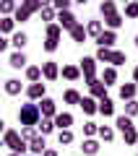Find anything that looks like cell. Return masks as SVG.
<instances>
[{
    "label": "cell",
    "mask_w": 138,
    "mask_h": 156,
    "mask_svg": "<svg viewBox=\"0 0 138 156\" xmlns=\"http://www.w3.org/2000/svg\"><path fill=\"white\" fill-rule=\"evenodd\" d=\"M18 122H21V128H37L39 120H42V115H39V107L34 104V101H26V104L18 107Z\"/></svg>",
    "instance_id": "6da1fadb"
},
{
    "label": "cell",
    "mask_w": 138,
    "mask_h": 156,
    "mask_svg": "<svg viewBox=\"0 0 138 156\" xmlns=\"http://www.w3.org/2000/svg\"><path fill=\"white\" fill-rule=\"evenodd\" d=\"M44 3H47V0H21V3H18V8H16V13H13V21H16V23L29 21L34 13L42 11Z\"/></svg>",
    "instance_id": "7a4b0ae2"
},
{
    "label": "cell",
    "mask_w": 138,
    "mask_h": 156,
    "mask_svg": "<svg viewBox=\"0 0 138 156\" xmlns=\"http://www.w3.org/2000/svg\"><path fill=\"white\" fill-rule=\"evenodd\" d=\"M3 146H5L11 154H18V156H26L29 154V143H26V140H21L18 130H11V128L3 133Z\"/></svg>",
    "instance_id": "3957f363"
},
{
    "label": "cell",
    "mask_w": 138,
    "mask_h": 156,
    "mask_svg": "<svg viewBox=\"0 0 138 156\" xmlns=\"http://www.w3.org/2000/svg\"><path fill=\"white\" fill-rule=\"evenodd\" d=\"M94 60L96 62H110L112 68H117V65H125L128 62V55L122 50H102V47H96Z\"/></svg>",
    "instance_id": "277c9868"
},
{
    "label": "cell",
    "mask_w": 138,
    "mask_h": 156,
    "mask_svg": "<svg viewBox=\"0 0 138 156\" xmlns=\"http://www.w3.org/2000/svg\"><path fill=\"white\" fill-rule=\"evenodd\" d=\"M78 70H81V78L86 81V83L96 81V60H94V57H81Z\"/></svg>",
    "instance_id": "5b68a950"
},
{
    "label": "cell",
    "mask_w": 138,
    "mask_h": 156,
    "mask_svg": "<svg viewBox=\"0 0 138 156\" xmlns=\"http://www.w3.org/2000/svg\"><path fill=\"white\" fill-rule=\"evenodd\" d=\"M44 96H47V83L39 81V83H29V86H26V99H29V101L37 104V101H42Z\"/></svg>",
    "instance_id": "8992f818"
},
{
    "label": "cell",
    "mask_w": 138,
    "mask_h": 156,
    "mask_svg": "<svg viewBox=\"0 0 138 156\" xmlns=\"http://www.w3.org/2000/svg\"><path fill=\"white\" fill-rule=\"evenodd\" d=\"M94 42H96V47H102V50H115V44H117V31L104 29V31L94 39Z\"/></svg>",
    "instance_id": "52a82bcc"
},
{
    "label": "cell",
    "mask_w": 138,
    "mask_h": 156,
    "mask_svg": "<svg viewBox=\"0 0 138 156\" xmlns=\"http://www.w3.org/2000/svg\"><path fill=\"white\" fill-rule=\"evenodd\" d=\"M37 107H39V115H42L44 120H52V117L57 115V104H55V99H50V96H44L42 101H37Z\"/></svg>",
    "instance_id": "ba28073f"
},
{
    "label": "cell",
    "mask_w": 138,
    "mask_h": 156,
    "mask_svg": "<svg viewBox=\"0 0 138 156\" xmlns=\"http://www.w3.org/2000/svg\"><path fill=\"white\" fill-rule=\"evenodd\" d=\"M42 78L44 81H57V78H60V65H57L55 60L42 62Z\"/></svg>",
    "instance_id": "9c48e42d"
},
{
    "label": "cell",
    "mask_w": 138,
    "mask_h": 156,
    "mask_svg": "<svg viewBox=\"0 0 138 156\" xmlns=\"http://www.w3.org/2000/svg\"><path fill=\"white\" fill-rule=\"evenodd\" d=\"M55 23H57V26L63 29V31H71V29H73V26H76V23H78V18L73 16L71 11H63V13H57Z\"/></svg>",
    "instance_id": "30bf717a"
},
{
    "label": "cell",
    "mask_w": 138,
    "mask_h": 156,
    "mask_svg": "<svg viewBox=\"0 0 138 156\" xmlns=\"http://www.w3.org/2000/svg\"><path fill=\"white\" fill-rule=\"evenodd\" d=\"M52 122H55V130H71L73 115H71V112H57V115L52 117Z\"/></svg>",
    "instance_id": "8fae6325"
},
{
    "label": "cell",
    "mask_w": 138,
    "mask_h": 156,
    "mask_svg": "<svg viewBox=\"0 0 138 156\" xmlns=\"http://www.w3.org/2000/svg\"><path fill=\"white\" fill-rule=\"evenodd\" d=\"M44 151H47V140H44V135H37V138L29 140V154H31V156H42Z\"/></svg>",
    "instance_id": "7c38bea8"
},
{
    "label": "cell",
    "mask_w": 138,
    "mask_h": 156,
    "mask_svg": "<svg viewBox=\"0 0 138 156\" xmlns=\"http://www.w3.org/2000/svg\"><path fill=\"white\" fill-rule=\"evenodd\" d=\"M122 23H125V18H122V13H110V16H104V29H110V31H117V29H122Z\"/></svg>",
    "instance_id": "4fadbf2b"
},
{
    "label": "cell",
    "mask_w": 138,
    "mask_h": 156,
    "mask_svg": "<svg viewBox=\"0 0 138 156\" xmlns=\"http://www.w3.org/2000/svg\"><path fill=\"white\" fill-rule=\"evenodd\" d=\"M86 86H89V91H91V94H89L91 99L99 101V99H104V96H107V86L102 83L99 78H96V81H91V83H86Z\"/></svg>",
    "instance_id": "5bb4252c"
},
{
    "label": "cell",
    "mask_w": 138,
    "mask_h": 156,
    "mask_svg": "<svg viewBox=\"0 0 138 156\" xmlns=\"http://www.w3.org/2000/svg\"><path fill=\"white\" fill-rule=\"evenodd\" d=\"M8 65L13 68V70H26L29 68V60H26V55H24V52H11V57H8Z\"/></svg>",
    "instance_id": "9a60e30c"
},
{
    "label": "cell",
    "mask_w": 138,
    "mask_h": 156,
    "mask_svg": "<svg viewBox=\"0 0 138 156\" xmlns=\"http://www.w3.org/2000/svg\"><path fill=\"white\" fill-rule=\"evenodd\" d=\"M96 109H99V115H104V117H115V101H112L110 96H104V99L96 101Z\"/></svg>",
    "instance_id": "2e32d148"
},
{
    "label": "cell",
    "mask_w": 138,
    "mask_h": 156,
    "mask_svg": "<svg viewBox=\"0 0 138 156\" xmlns=\"http://www.w3.org/2000/svg\"><path fill=\"white\" fill-rule=\"evenodd\" d=\"M99 81L107 86V89H110V86H115V83H117V68L107 65L104 70H102V78H99Z\"/></svg>",
    "instance_id": "e0dca14e"
},
{
    "label": "cell",
    "mask_w": 138,
    "mask_h": 156,
    "mask_svg": "<svg viewBox=\"0 0 138 156\" xmlns=\"http://www.w3.org/2000/svg\"><path fill=\"white\" fill-rule=\"evenodd\" d=\"M68 34H71V39L76 42V44H83V42L89 39V37H86V26H83L81 21H78V23H76V26H73V29H71Z\"/></svg>",
    "instance_id": "ac0fdd59"
},
{
    "label": "cell",
    "mask_w": 138,
    "mask_h": 156,
    "mask_svg": "<svg viewBox=\"0 0 138 156\" xmlns=\"http://www.w3.org/2000/svg\"><path fill=\"white\" fill-rule=\"evenodd\" d=\"M8 42H11V44L16 47V52H24V47L29 44V37H26V34H24V31H13Z\"/></svg>",
    "instance_id": "d6986e66"
},
{
    "label": "cell",
    "mask_w": 138,
    "mask_h": 156,
    "mask_svg": "<svg viewBox=\"0 0 138 156\" xmlns=\"http://www.w3.org/2000/svg\"><path fill=\"white\" fill-rule=\"evenodd\" d=\"M78 107H81V109H83V115H89V117L99 112V109H96V99H91V96H81Z\"/></svg>",
    "instance_id": "ffe728a7"
},
{
    "label": "cell",
    "mask_w": 138,
    "mask_h": 156,
    "mask_svg": "<svg viewBox=\"0 0 138 156\" xmlns=\"http://www.w3.org/2000/svg\"><path fill=\"white\" fill-rule=\"evenodd\" d=\"M81 151H83L86 156H96V154H99V140L83 138V140H81Z\"/></svg>",
    "instance_id": "44dd1931"
},
{
    "label": "cell",
    "mask_w": 138,
    "mask_h": 156,
    "mask_svg": "<svg viewBox=\"0 0 138 156\" xmlns=\"http://www.w3.org/2000/svg\"><path fill=\"white\" fill-rule=\"evenodd\" d=\"M102 31H104V23H102V21H96V18H91V21H86V37L96 39V37H99Z\"/></svg>",
    "instance_id": "7402d4cb"
},
{
    "label": "cell",
    "mask_w": 138,
    "mask_h": 156,
    "mask_svg": "<svg viewBox=\"0 0 138 156\" xmlns=\"http://www.w3.org/2000/svg\"><path fill=\"white\" fill-rule=\"evenodd\" d=\"M3 89H5V94H8V96H18V94L24 91V83L18 81V78H8Z\"/></svg>",
    "instance_id": "603a6c76"
},
{
    "label": "cell",
    "mask_w": 138,
    "mask_h": 156,
    "mask_svg": "<svg viewBox=\"0 0 138 156\" xmlns=\"http://www.w3.org/2000/svg\"><path fill=\"white\" fill-rule=\"evenodd\" d=\"M16 8L18 3H13V0H0V18H13Z\"/></svg>",
    "instance_id": "cb8c5ba5"
},
{
    "label": "cell",
    "mask_w": 138,
    "mask_h": 156,
    "mask_svg": "<svg viewBox=\"0 0 138 156\" xmlns=\"http://www.w3.org/2000/svg\"><path fill=\"white\" fill-rule=\"evenodd\" d=\"M60 37H63V29L57 26V23H50V26L44 29V39H47V42H57V44H60Z\"/></svg>",
    "instance_id": "d4e9b609"
},
{
    "label": "cell",
    "mask_w": 138,
    "mask_h": 156,
    "mask_svg": "<svg viewBox=\"0 0 138 156\" xmlns=\"http://www.w3.org/2000/svg\"><path fill=\"white\" fill-rule=\"evenodd\" d=\"M60 76L65 78V81H78V78H81V70H78V65H63Z\"/></svg>",
    "instance_id": "484cf974"
},
{
    "label": "cell",
    "mask_w": 138,
    "mask_h": 156,
    "mask_svg": "<svg viewBox=\"0 0 138 156\" xmlns=\"http://www.w3.org/2000/svg\"><path fill=\"white\" fill-rule=\"evenodd\" d=\"M136 91H138L136 83H122L120 86V99L122 101H133V99H136Z\"/></svg>",
    "instance_id": "4316f807"
},
{
    "label": "cell",
    "mask_w": 138,
    "mask_h": 156,
    "mask_svg": "<svg viewBox=\"0 0 138 156\" xmlns=\"http://www.w3.org/2000/svg\"><path fill=\"white\" fill-rule=\"evenodd\" d=\"M39 16H42V21L50 26V23H55V18H57V13H55V8L50 5V3H44L42 5V11H39Z\"/></svg>",
    "instance_id": "83f0119b"
},
{
    "label": "cell",
    "mask_w": 138,
    "mask_h": 156,
    "mask_svg": "<svg viewBox=\"0 0 138 156\" xmlns=\"http://www.w3.org/2000/svg\"><path fill=\"white\" fill-rule=\"evenodd\" d=\"M96 135H99V140H104V143H112V140H115V128H112V125H99Z\"/></svg>",
    "instance_id": "f1b7e54d"
},
{
    "label": "cell",
    "mask_w": 138,
    "mask_h": 156,
    "mask_svg": "<svg viewBox=\"0 0 138 156\" xmlns=\"http://www.w3.org/2000/svg\"><path fill=\"white\" fill-rule=\"evenodd\" d=\"M37 133L47 138L50 133H55V122H52V120H44V117H42V120H39V125H37Z\"/></svg>",
    "instance_id": "f546056e"
},
{
    "label": "cell",
    "mask_w": 138,
    "mask_h": 156,
    "mask_svg": "<svg viewBox=\"0 0 138 156\" xmlns=\"http://www.w3.org/2000/svg\"><path fill=\"white\" fill-rule=\"evenodd\" d=\"M115 128L120 130V133H125V130L136 128V125H133V120H130V117H125V115H117V117H115Z\"/></svg>",
    "instance_id": "4dcf8cb0"
},
{
    "label": "cell",
    "mask_w": 138,
    "mask_h": 156,
    "mask_svg": "<svg viewBox=\"0 0 138 156\" xmlns=\"http://www.w3.org/2000/svg\"><path fill=\"white\" fill-rule=\"evenodd\" d=\"M26 81L29 83H39V81H42V68L39 65H29L26 68Z\"/></svg>",
    "instance_id": "1f68e13d"
},
{
    "label": "cell",
    "mask_w": 138,
    "mask_h": 156,
    "mask_svg": "<svg viewBox=\"0 0 138 156\" xmlns=\"http://www.w3.org/2000/svg\"><path fill=\"white\" fill-rule=\"evenodd\" d=\"M13 31H16V21L13 18H0V37H8Z\"/></svg>",
    "instance_id": "d6a6232c"
},
{
    "label": "cell",
    "mask_w": 138,
    "mask_h": 156,
    "mask_svg": "<svg viewBox=\"0 0 138 156\" xmlns=\"http://www.w3.org/2000/svg\"><path fill=\"white\" fill-rule=\"evenodd\" d=\"M122 18H138V0L125 3V8H122Z\"/></svg>",
    "instance_id": "836d02e7"
},
{
    "label": "cell",
    "mask_w": 138,
    "mask_h": 156,
    "mask_svg": "<svg viewBox=\"0 0 138 156\" xmlns=\"http://www.w3.org/2000/svg\"><path fill=\"white\" fill-rule=\"evenodd\" d=\"M120 135H122V140H125V146H136L138 143V130L136 128L125 130V133H120Z\"/></svg>",
    "instance_id": "e575fe53"
},
{
    "label": "cell",
    "mask_w": 138,
    "mask_h": 156,
    "mask_svg": "<svg viewBox=\"0 0 138 156\" xmlns=\"http://www.w3.org/2000/svg\"><path fill=\"white\" fill-rule=\"evenodd\" d=\"M63 101H65V104H78V101H81V94H78L76 89H68L65 94H63Z\"/></svg>",
    "instance_id": "d590c367"
},
{
    "label": "cell",
    "mask_w": 138,
    "mask_h": 156,
    "mask_svg": "<svg viewBox=\"0 0 138 156\" xmlns=\"http://www.w3.org/2000/svg\"><path fill=\"white\" fill-rule=\"evenodd\" d=\"M115 11H117V3H115V0H104V3L99 5L102 16H110V13H115Z\"/></svg>",
    "instance_id": "8d00e7d4"
},
{
    "label": "cell",
    "mask_w": 138,
    "mask_h": 156,
    "mask_svg": "<svg viewBox=\"0 0 138 156\" xmlns=\"http://www.w3.org/2000/svg\"><path fill=\"white\" fill-rule=\"evenodd\" d=\"M57 143L60 146H71L73 143V133L71 130H57Z\"/></svg>",
    "instance_id": "74e56055"
},
{
    "label": "cell",
    "mask_w": 138,
    "mask_h": 156,
    "mask_svg": "<svg viewBox=\"0 0 138 156\" xmlns=\"http://www.w3.org/2000/svg\"><path fill=\"white\" fill-rule=\"evenodd\" d=\"M122 115L133 120V117L138 115V99H133V101H125V112H122Z\"/></svg>",
    "instance_id": "f35d334b"
},
{
    "label": "cell",
    "mask_w": 138,
    "mask_h": 156,
    "mask_svg": "<svg viewBox=\"0 0 138 156\" xmlns=\"http://www.w3.org/2000/svg\"><path fill=\"white\" fill-rule=\"evenodd\" d=\"M96 130H99V125H96V122H91V120H89V122H83V138H94Z\"/></svg>",
    "instance_id": "ab89813d"
},
{
    "label": "cell",
    "mask_w": 138,
    "mask_h": 156,
    "mask_svg": "<svg viewBox=\"0 0 138 156\" xmlns=\"http://www.w3.org/2000/svg\"><path fill=\"white\" fill-rule=\"evenodd\" d=\"M18 135H21V140H26V143H29V140H31V138H37V128H21V130H18Z\"/></svg>",
    "instance_id": "60d3db41"
},
{
    "label": "cell",
    "mask_w": 138,
    "mask_h": 156,
    "mask_svg": "<svg viewBox=\"0 0 138 156\" xmlns=\"http://www.w3.org/2000/svg\"><path fill=\"white\" fill-rule=\"evenodd\" d=\"M50 5L55 8V13H63V11H71V0H52Z\"/></svg>",
    "instance_id": "b9f144b4"
},
{
    "label": "cell",
    "mask_w": 138,
    "mask_h": 156,
    "mask_svg": "<svg viewBox=\"0 0 138 156\" xmlns=\"http://www.w3.org/2000/svg\"><path fill=\"white\" fill-rule=\"evenodd\" d=\"M8 44H11V42H8V39H5V37H0V55H3V52H5V50H8Z\"/></svg>",
    "instance_id": "7bdbcfd3"
},
{
    "label": "cell",
    "mask_w": 138,
    "mask_h": 156,
    "mask_svg": "<svg viewBox=\"0 0 138 156\" xmlns=\"http://www.w3.org/2000/svg\"><path fill=\"white\" fill-rule=\"evenodd\" d=\"M133 83H136V86H138V65H136V68H133Z\"/></svg>",
    "instance_id": "ee69618b"
},
{
    "label": "cell",
    "mask_w": 138,
    "mask_h": 156,
    "mask_svg": "<svg viewBox=\"0 0 138 156\" xmlns=\"http://www.w3.org/2000/svg\"><path fill=\"white\" fill-rule=\"evenodd\" d=\"M42 156H57V151H55V148H47V151H44Z\"/></svg>",
    "instance_id": "f6af8a7d"
},
{
    "label": "cell",
    "mask_w": 138,
    "mask_h": 156,
    "mask_svg": "<svg viewBox=\"0 0 138 156\" xmlns=\"http://www.w3.org/2000/svg\"><path fill=\"white\" fill-rule=\"evenodd\" d=\"M5 130H8V128H5V120L0 117V133H5Z\"/></svg>",
    "instance_id": "bcb514c9"
},
{
    "label": "cell",
    "mask_w": 138,
    "mask_h": 156,
    "mask_svg": "<svg viewBox=\"0 0 138 156\" xmlns=\"http://www.w3.org/2000/svg\"><path fill=\"white\" fill-rule=\"evenodd\" d=\"M136 47H138V34H136Z\"/></svg>",
    "instance_id": "7dc6e473"
},
{
    "label": "cell",
    "mask_w": 138,
    "mask_h": 156,
    "mask_svg": "<svg viewBox=\"0 0 138 156\" xmlns=\"http://www.w3.org/2000/svg\"><path fill=\"white\" fill-rule=\"evenodd\" d=\"M8 156H18V154H8Z\"/></svg>",
    "instance_id": "c3c4849f"
},
{
    "label": "cell",
    "mask_w": 138,
    "mask_h": 156,
    "mask_svg": "<svg viewBox=\"0 0 138 156\" xmlns=\"http://www.w3.org/2000/svg\"><path fill=\"white\" fill-rule=\"evenodd\" d=\"M26 156H31V154H26Z\"/></svg>",
    "instance_id": "681fc988"
},
{
    "label": "cell",
    "mask_w": 138,
    "mask_h": 156,
    "mask_svg": "<svg viewBox=\"0 0 138 156\" xmlns=\"http://www.w3.org/2000/svg\"><path fill=\"white\" fill-rule=\"evenodd\" d=\"M136 146H138V143H136Z\"/></svg>",
    "instance_id": "f907efd6"
},
{
    "label": "cell",
    "mask_w": 138,
    "mask_h": 156,
    "mask_svg": "<svg viewBox=\"0 0 138 156\" xmlns=\"http://www.w3.org/2000/svg\"><path fill=\"white\" fill-rule=\"evenodd\" d=\"M136 156H138V154H136Z\"/></svg>",
    "instance_id": "816d5d0a"
}]
</instances>
